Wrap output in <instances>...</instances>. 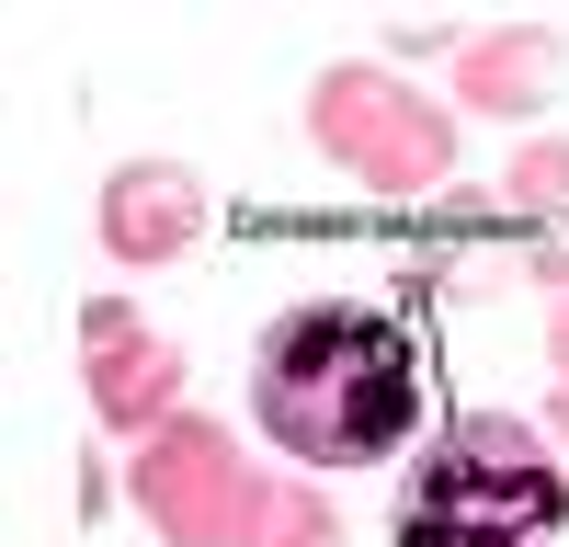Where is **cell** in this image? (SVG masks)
<instances>
[{
    "label": "cell",
    "mask_w": 569,
    "mask_h": 547,
    "mask_svg": "<svg viewBox=\"0 0 569 547\" xmlns=\"http://www.w3.org/2000/svg\"><path fill=\"white\" fill-rule=\"evenodd\" d=\"M206 240V182L182 160H126L103 182V251L114 262H171Z\"/></svg>",
    "instance_id": "cell-5"
},
{
    "label": "cell",
    "mask_w": 569,
    "mask_h": 547,
    "mask_svg": "<svg viewBox=\"0 0 569 547\" xmlns=\"http://www.w3.org/2000/svg\"><path fill=\"white\" fill-rule=\"evenodd\" d=\"M512 206H569V149H558V137L512 160Z\"/></svg>",
    "instance_id": "cell-9"
},
{
    "label": "cell",
    "mask_w": 569,
    "mask_h": 547,
    "mask_svg": "<svg viewBox=\"0 0 569 547\" xmlns=\"http://www.w3.org/2000/svg\"><path fill=\"white\" fill-rule=\"evenodd\" d=\"M308 137L330 160H342L353 182H376V195H433L445 160H456V126L421 103V91L376 80V69H319L308 91Z\"/></svg>",
    "instance_id": "cell-3"
},
{
    "label": "cell",
    "mask_w": 569,
    "mask_h": 547,
    "mask_svg": "<svg viewBox=\"0 0 569 547\" xmlns=\"http://www.w3.org/2000/svg\"><path fill=\"white\" fill-rule=\"evenodd\" d=\"M456 91L479 115H536L558 91V34L547 23H501V34H467L456 46Z\"/></svg>",
    "instance_id": "cell-6"
},
{
    "label": "cell",
    "mask_w": 569,
    "mask_h": 547,
    "mask_svg": "<svg viewBox=\"0 0 569 547\" xmlns=\"http://www.w3.org/2000/svg\"><path fill=\"white\" fill-rule=\"evenodd\" d=\"M558 525H569V468L512 410L445 422L399 490V547H558Z\"/></svg>",
    "instance_id": "cell-2"
},
{
    "label": "cell",
    "mask_w": 569,
    "mask_h": 547,
    "mask_svg": "<svg viewBox=\"0 0 569 547\" xmlns=\"http://www.w3.org/2000/svg\"><path fill=\"white\" fill-rule=\"evenodd\" d=\"M251 547H342V514H330V501H319L308 479H262Z\"/></svg>",
    "instance_id": "cell-8"
},
{
    "label": "cell",
    "mask_w": 569,
    "mask_h": 547,
    "mask_svg": "<svg viewBox=\"0 0 569 547\" xmlns=\"http://www.w3.org/2000/svg\"><path fill=\"white\" fill-rule=\"evenodd\" d=\"M547 354H558V388H569V308H558V342H547Z\"/></svg>",
    "instance_id": "cell-10"
},
{
    "label": "cell",
    "mask_w": 569,
    "mask_h": 547,
    "mask_svg": "<svg viewBox=\"0 0 569 547\" xmlns=\"http://www.w3.org/2000/svg\"><path fill=\"white\" fill-rule=\"evenodd\" d=\"M171 399H182V365H171V342H149V331H126V342H103L91 354V410H103V422H171Z\"/></svg>",
    "instance_id": "cell-7"
},
{
    "label": "cell",
    "mask_w": 569,
    "mask_h": 547,
    "mask_svg": "<svg viewBox=\"0 0 569 547\" xmlns=\"http://www.w3.org/2000/svg\"><path fill=\"white\" fill-rule=\"evenodd\" d=\"M137 514H149L171 547H251L262 479H251V456L217 422H182L171 410V422L149 434V456H137Z\"/></svg>",
    "instance_id": "cell-4"
},
{
    "label": "cell",
    "mask_w": 569,
    "mask_h": 547,
    "mask_svg": "<svg viewBox=\"0 0 569 547\" xmlns=\"http://www.w3.org/2000/svg\"><path fill=\"white\" fill-rule=\"evenodd\" d=\"M251 410L308 468H376V456H399L410 422H421V354H410L399 319L365 308V297L284 308L262 331V365H251Z\"/></svg>",
    "instance_id": "cell-1"
},
{
    "label": "cell",
    "mask_w": 569,
    "mask_h": 547,
    "mask_svg": "<svg viewBox=\"0 0 569 547\" xmlns=\"http://www.w3.org/2000/svg\"><path fill=\"white\" fill-rule=\"evenodd\" d=\"M558 445H569V388H558Z\"/></svg>",
    "instance_id": "cell-11"
}]
</instances>
